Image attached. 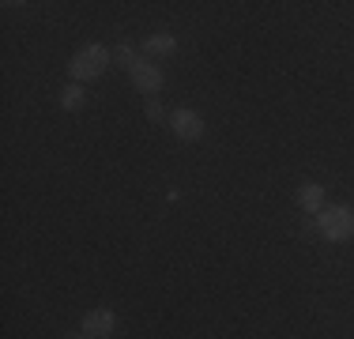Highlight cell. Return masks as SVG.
<instances>
[{"label": "cell", "instance_id": "obj_1", "mask_svg": "<svg viewBox=\"0 0 354 339\" xmlns=\"http://www.w3.org/2000/svg\"><path fill=\"white\" fill-rule=\"evenodd\" d=\"M109 64H113V49L91 42V46H83L68 61V75H72V83H87V80H98Z\"/></svg>", "mask_w": 354, "mask_h": 339}, {"label": "cell", "instance_id": "obj_2", "mask_svg": "<svg viewBox=\"0 0 354 339\" xmlns=\"http://www.w3.org/2000/svg\"><path fill=\"white\" fill-rule=\"evenodd\" d=\"M317 226L320 234L328 237V241H351L354 237V208H347V203H332V208H324L317 215Z\"/></svg>", "mask_w": 354, "mask_h": 339}, {"label": "cell", "instance_id": "obj_3", "mask_svg": "<svg viewBox=\"0 0 354 339\" xmlns=\"http://www.w3.org/2000/svg\"><path fill=\"white\" fill-rule=\"evenodd\" d=\"M129 80H132V87H136L140 95H158V91H162V83H166V75H162V68H158L155 61L140 57V61L132 64Z\"/></svg>", "mask_w": 354, "mask_h": 339}, {"label": "cell", "instance_id": "obj_4", "mask_svg": "<svg viewBox=\"0 0 354 339\" xmlns=\"http://www.w3.org/2000/svg\"><path fill=\"white\" fill-rule=\"evenodd\" d=\"M170 129H174L177 140L196 143V140H204L207 125H204V117H200L196 109H174V113H170Z\"/></svg>", "mask_w": 354, "mask_h": 339}, {"label": "cell", "instance_id": "obj_5", "mask_svg": "<svg viewBox=\"0 0 354 339\" xmlns=\"http://www.w3.org/2000/svg\"><path fill=\"white\" fill-rule=\"evenodd\" d=\"M113 332H117V313L113 309H91L87 317H83V336L109 339Z\"/></svg>", "mask_w": 354, "mask_h": 339}, {"label": "cell", "instance_id": "obj_6", "mask_svg": "<svg viewBox=\"0 0 354 339\" xmlns=\"http://www.w3.org/2000/svg\"><path fill=\"white\" fill-rule=\"evenodd\" d=\"M298 203H301V211H309V215H320V211L328 208V203H324V185L306 181L298 189Z\"/></svg>", "mask_w": 354, "mask_h": 339}, {"label": "cell", "instance_id": "obj_7", "mask_svg": "<svg viewBox=\"0 0 354 339\" xmlns=\"http://www.w3.org/2000/svg\"><path fill=\"white\" fill-rule=\"evenodd\" d=\"M174 49H177V38H174V34H166V30L143 38V53H151V57H170Z\"/></svg>", "mask_w": 354, "mask_h": 339}, {"label": "cell", "instance_id": "obj_8", "mask_svg": "<svg viewBox=\"0 0 354 339\" xmlns=\"http://www.w3.org/2000/svg\"><path fill=\"white\" fill-rule=\"evenodd\" d=\"M61 106H64V109H72V113L87 106V91H83V83H68V87L61 91Z\"/></svg>", "mask_w": 354, "mask_h": 339}, {"label": "cell", "instance_id": "obj_9", "mask_svg": "<svg viewBox=\"0 0 354 339\" xmlns=\"http://www.w3.org/2000/svg\"><path fill=\"white\" fill-rule=\"evenodd\" d=\"M136 61H140V53L129 46V42L113 46V64H117V68H129V72H132V64H136Z\"/></svg>", "mask_w": 354, "mask_h": 339}, {"label": "cell", "instance_id": "obj_10", "mask_svg": "<svg viewBox=\"0 0 354 339\" xmlns=\"http://www.w3.org/2000/svg\"><path fill=\"white\" fill-rule=\"evenodd\" d=\"M147 121H170L162 109V102H147Z\"/></svg>", "mask_w": 354, "mask_h": 339}, {"label": "cell", "instance_id": "obj_11", "mask_svg": "<svg viewBox=\"0 0 354 339\" xmlns=\"http://www.w3.org/2000/svg\"><path fill=\"white\" fill-rule=\"evenodd\" d=\"M68 339H91V336H83V332H75V336H68Z\"/></svg>", "mask_w": 354, "mask_h": 339}]
</instances>
